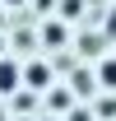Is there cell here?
Segmentation results:
<instances>
[{
	"mask_svg": "<svg viewBox=\"0 0 116 121\" xmlns=\"http://www.w3.org/2000/svg\"><path fill=\"white\" fill-rule=\"evenodd\" d=\"M28 79L37 84V89H42V84H46V65H33V70H28Z\"/></svg>",
	"mask_w": 116,
	"mask_h": 121,
	"instance_id": "2",
	"label": "cell"
},
{
	"mask_svg": "<svg viewBox=\"0 0 116 121\" xmlns=\"http://www.w3.org/2000/svg\"><path fill=\"white\" fill-rule=\"evenodd\" d=\"M19 84V65H9V60H0V93H9Z\"/></svg>",
	"mask_w": 116,
	"mask_h": 121,
	"instance_id": "1",
	"label": "cell"
},
{
	"mask_svg": "<svg viewBox=\"0 0 116 121\" xmlns=\"http://www.w3.org/2000/svg\"><path fill=\"white\" fill-rule=\"evenodd\" d=\"M102 79H107V84L116 89V60H107V65H102Z\"/></svg>",
	"mask_w": 116,
	"mask_h": 121,
	"instance_id": "3",
	"label": "cell"
}]
</instances>
